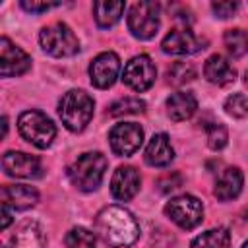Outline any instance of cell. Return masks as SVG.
I'll return each mask as SVG.
<instances>
[{
  "mask_svg": "<svg viewBox=\"0 0 248 248\" xmlns=\"http://www.w3.org/2000/svg\"><path fill=\"white\" fill-rule=\"evenodd\" d=\"M39 41H41L43 50L48 52L50 56H56V58L72 56L79 50L78 37L62 21H56V23H50V25L43 27V31L39 35Z\"/></svg>",
  "mask_w": 248,
  "mask_h": 248,
  "instance_id": "5b68a950",
  "label": "cell"
},
{
  "mask_svg": "<svg viewBox=\"0 0 248 248\" xmlns=\"http://www.w3.org/2000/svg\"><path fill=\"white\" fill-rule=\"evenodd\" d=\"M31 68V58L8 37L0 39V74L4 78L21 76Z\"/></svg>",
  "mask_w": 248,
  "mask_h": 248,
  "instance_id": "30bf717a",
  "label": "cell"
},
{
  "mask_svg": "<svg viewBox=\"0 0 248 248\" xmlns=\"http://www.w3.org/2000/svg\"><path fill=\"white\" fill-rule=\"evenodd\" d=\"M145 110V103L138 97H124L114 101L108 107V114L110 116H124V114H138Z\"/></svg>",
  "mask_w": 248,
  "mask_h": 248,
  "instance_id": "d4e9b609",
  "label": "cell"
},
{
  "mask_svg": "<svg viewBox=\"0 0 248 248\" xmlns=\"http://www.w3.org/2000/svg\"><path fill=\"white\" fill-rule=\"evenodd\" d=\"M12 221V215H10V205L2 203V229H6Z\"/></svg>",
  "mask_w": 248,
  "mask_h": 248,
  "instance_id": "1f68e13d",
  "label": "cell"
},
{
  "mask_svg": "<svg viewBox=\"0 0 248 248\" xmlns=\"http://www.w3.org/2000/svg\"><path fill=\"white\" fill-rule=\"evenodd\" d=\"M192 248H231V232L225 227L205 231L194 238Z\"/></svg>",
  "mask_w": 248,
  "mask_h": 248,
  "instance_id": "7402d4cb",
  "label": "cell"
},
{
  "mask_svg": "<svg viewBox=\"0 0 248 248\" xmlns=\"http://www.w3.org/2000/svg\"><path fill=\"white\" fill-rule=\"evenodd\" d=\"M105 170H107V157L99 151H91V153L79 155L70 165L68 176L78 190L91 192L101 184Z\"/></svg>",
  "mask_w": 248,
  "mask_h": 248,
  "instance_id": "3957f363",
  "label": "cell"
},
{
  "mask_svg": "<svg viewBox=\"0 0 248 248\" xmlns=\"http://www.w3.org/2000/svg\"><path fill=\"white\" fill-rule=\"evenodd\" d=\"M225 110L234 118H244L248 114V97L242 93H232L225 101Z\"/></svg>",
  "mask_w": 248,
  "mask_h": 248,
  "instance_id": "4316f807",
  "label": "cell"
},
{
  "mask_svg": "<svg viewBox=\"0 0 248 248\" xmlns=\"http://www.w3.org/2000/svg\"><path fill=\"white\" fill-rule=\"evenodd\" d=\"M39 192L27 184H6L2 188V203L12 209H29L37 203Z\"/></svg>",
  "mask_w": 248,
  "mask_h": 248,
  "instance_id": "9a60e30c",
  "label": "cell"
},
{
  "mask_svg": "<svg viewBox=\"0 0 248 248\" xmlns=\"http://www.w3.org/2000/svg\"><path fill=\"white\" fill-rule=\"evenodd\" d=\"M242 190V172L240 169L236 167H227L217 182H215V196L217 200L221 202H229V200H234Z\"/></svg>",
  "mask_w": 248,
  "mask_h": 248,
  "instance_id": "d6986e66",
  "label": "cell"
},
{
  "mask_svg": "<svg viewBox=\"0 0 248 248\" xmlns=\"http://www.w3.org/2000/svg\"><path fill=\"white\" fill-rule=\"evenodd\" d=\"M211 8H213V12H215L219 17H231V16L236 12L238 4H236V2H213Z\"/></svg>",
  "mask_w": 248,
  "mask_h": 248,
  "instance_id": "4dcf8cb0",
  "label": "cell"
},
{
  "mask_svg": "<svg viewBox=\"0 0 248 248\" xmlns=\"http://www.w3.org/2000/svg\"><path fill=\"white\" fill-rule=\"evenodd\" d=\"M244 85H246V87H248V72H246V74H244Z\"/></svg>",
  "mask_w": 248,
  "mask_h": 248,
  "instance_id": "d6a6232c",
  "label": "cell"
},
{
  "mask_svg": "<svg viewBox=\"0 0 248 248\" xmlns=\"http://www.w3.org/2000/svg\"><path fill=\"white\" fill-rule=\"evenodd\" d=\"M227 140H229V136H227V128H225L223 124L213 122V124L207 126V145H209L213 151L223 149V147L227 145Z\"/></svg>",
  "mask_w": 248,
  "mask_h": 248,
  "instance_id": "83f0119b",
  "label": "cell"
},
{
  "mask_svg": "<svg viewBox=\"0 0 248 248\" xmlns=\"http://www.w3.org/2000/svg\"><path fill=\"white\" fill-rule=\"evenodd\" d=\"M95 229L103 238V242L108 244L110 248H126L140 238L138 221L128 209L120 205L105 207L95 219Z\"/></svg>",
  "mask_w": 248,
  "mask_h": 248,
  "instance_id": "6da1fadb",
  "label": "cell"
},
{
  "mask_svg": "<svg viewBox=\"0 0 248 248\" xmlns=\"http://www.w3.org/2000/svg\"><path fill=\"white\" fill-rule=\"evenodd\" d=\"M194 78H196V68L190 62L178 60L167 68V79L172 85H184V83L192 81Z\"/></svg>",
  "mask_w": 248,
  "mask_h": 248,
  "instance_id": "cb8c5ba5",
  "label": "cell"
},
{
  "mask_svg": "<svg viewBox=\"0 0 248 248\" xmlns=\"http://www.w3.org/2000/svg\"><path fill=\"white\" fill-rule=\"evenodd\" d=\"M165 213L167 217L176 223L180 229H194L202 223L203 219V205L198 198L190 196V194H182V196H176L172 198L167 205H165Z\"/></svg>",
  "mask_w": 248,
  "mask_h": 248,
  "instance_id": "52a82bcc",
  "label": "cell"
},
{
  "mask_svg": "<svg viewBox=\"0 0 248 248\" xmlns=\"http://www.w3.org/2000/svg\"><path fill=\"white\" fill-rule=\"evenodd\" d=\"M46 238L43 229L35 221H25L16 229L12 236V248H45Z\"/></svg>",
  "mask_w": 248,
  "mask_h": 248,
  "instance_id": "ffe728a7",
  "label": "cell"
},
{
  "mask_svg": "<svg viewBox=\"0 0 248 248\" xmlns=\"http://www.w3.org/2000/svg\"><path fill=\"white\" fill-rule=\"evenodd\" d=\"M145 163L151 167H167L174 159V151L170 147L167 134H155L145 147Z\"/></svg>",
  "mask_w": 248,
  "mask_h": 248,
  "instance_id": "e0dca14e",
  "label": "cell"
},
{
  "mask_svg": "<svg viewBox=\"0 0 248 248\" xmlns=\"http://www.w3.org/2000/svg\"><path fill=\"white\" fill-rule=\"evenodd\" d=\"M2 169L8 176L16 178H33L41 174L39 159L23 151H6L2 157Z\"/></svg>",
  "mask_w": 248,
  "mask_h": 248,
  "instance_id": "4fadbf2b",
  "label": "cell"
},
{
  "mask_svg": "<svg viewBox=\"0 0 248 248\" xmlns=\"http://www.w3.org/2000/svg\"><path fill=\"white\" fill-rule=\"evenodd\" d=\"M17 130L23 136V140H27L29 143H33L39 149L48 147L56 136V128H54L52 120L46 114H43L41 110L21 112L17 118Z\"/></svg>",
  "mask_w": 248,
  "mask_h": 248,
  "instance_id": "277c9868",
  "label": "cell"
},
{
  "mask_svg": "<svg viewBox=\"0 0 248 248\" xmlns=\"http://www.w3.org/2000/svg\"><path fill=\"white\" fill-rule=\"evenodd\" d=\"M68 248H95V234L83 227H74L66 234Z\"/></svg>",
  "mask_w": 248,
  "mask_h": 248,
  "instance_id": "484cf974",
  "label": "cell"
},
{
  "mask_svg": "<svg viewBox=\"0 0 248 248\" xmlns=\"http://www.w3.org/2000/svg\"><path fill=\"white\" fill-rule=\"evenodd\" d=\"M58 6V2H27V0H23L21 2V8L23 10H27V12H31V14H41V12H46V10H50V8H56Z\"/></svg>",
  "mask_w": 248,
  "mask_h": 248,
  "instance_id": "f546056e",
  "label": "cell"
},
{
  "mask_svg": "<svg viewBox=\"0 0 248 248\" xmlns=\"http://www.w3.org/2000/svg\"><path fill=\"white\" fill-rule=\"evenodd\" d=\"M242 248H248V240H246V242H244V244H242Z\"/></svg>",
  "mask_w": 248,
  "mask_h": 248,
  "instance_id": "836d02e7",
  "label": "cell"
},
{
  "mask_svg": "<svg viewBox=\"0 0 248 248\" xmlns=\"http://www.w3.org/2000/svg\"><path fill=\"white\" fill-rule=\"evenodd\" d=\"M108 141H110V149L116 155L128 157V155H132L134 151L140 149V145L143 141V130L134 122L116 124L108 132Z\"/></svg>",
  "mask_w": 248,
  "mask_h": 248,
  "instance_id": "9c48e42d",
  "label": "cell"
},
{
  "mask_svg": "<svg viewBox=\"0 0 248 248\" xmlns=\"http://www.w3.org/2000/svg\"><path fill=\"white\" fill-rule=\"evenodd\" d=\"M223 41H225V46L229 50L231 56L234 58H240L248 52V31L246 29H227L225 35H223Z\"/></svg>",
  "mask_w": 248,
  "mask_h": 248,
  "instance_id": "603a6c76",
  "label": "cell"
},
{
  "mask_svg": "<svg viewBox=\"0 0 248 248\" xmlns=\"http://www.w3.org/2000/svg\"><path fill=\"white\" fill-rule=\"evenodd\" d=\"M203 76L207 81H211L215 85H229L236 79V70L229 64L227 58H223L221 54H213L205 60Z\"/></svg>",
  "mask_w": 248,
  "mask_h": 248,
  "instance_id": "2e32d148",
  "label": "cell"
},
{
  "mask_svg": "<svg viewBox=\"0 0 248 248\" xmlns=\"http://www.w3.org/2000/svg\"><path fill=\"white\" fill-rule=\"evenodd\" d=\"M124 12V2H95L93 16L99 27H112Z\"/></svg>",
  "mask_w": 248,
  "mask_h": 248,
  "instance_id": "44dd1931",
  "label": "cell"
},
{
  "mask_svg": "<svg viewBox=\"0 0 248 248\" xmlns=\"http://www.w3.org/2000/svg\"><path fill=\"white\" fill-rule=\"evenodd\" d=\"M198 108V101L190 91H176L167 99V112L170 120L182 122L188 120Z\"/></svg>",
  "mask_w": 248,
  "mask_h": 248,
  "instance_id": "ac0fdd59",
  "label": "cell"
},
{
  "mask_svg": "<svg viewBox=\"0 0 248 248\" xmlns=\"http://www.w3.org/2000/svg\"><path fill=\"white\" fill-rule=\"evenodd\" d=\"M118 70H120V60L114 52H101L93 58L91 66H89V78L91 83L99 89H107L110 87L116 78H118Z\"/></svg>",
  "mask_w": 248,
  "mask_h": 248,
  "instance_id": "8fae6325",
  "label": "cell"
},
{
  "mask_svg": "<svg viewBox=\"0 0 248 248\" xmlns=\"http://www.w3.org/2000/svg\"><path fill=\"white\" fill-rule=\"evenodd\" d=\"M207 41L194 35L190 29H172L170 33H167V37L163 39L161 46L165 52L169 54H194L202 48H205Z\"/></svg>",
  "mask_w": 248,
  "mask_h": 248,
  "instance_id": "7c38bea8",
  "label": "cell"
},
{
  "mask_svg": "<svg viewBox=\"0 0 248 248\" xmlns=\"http://www.w3.org/2000/svg\"><path fill=\"white\" fill-rule=\"evenodd\" d=\"M140 174L134 167H118L112 174V180H110V192L116 200L120 202H128L132 200L138 190H140Z\"/></svg>",
  "mask_w": 248,
  "mask_h": 248,
  "instance_id": "5bb4252c",
  "label": "cell"
},
{
  "mask_svg": "<svg viewBox=\"0 0 248 248\" xmlns=\"http://www.w3.org/2000/svg\"><path fill=\"white\" fill-rule=\"evenodd\" d=\"M93 99L81 89H70L58 103L62 124L72 132H81L93 118Z\"/></svg>",
  "mask_w": 248,
  "mask_h": 248,
  "instance_id": "7a4b0ae2",
  "label": "cell"
},
{
  "mask_svg": "<svg viewBox=\"0 0 248 248\" xmlns=\"http://www.w3.org/2000/svg\"><path fill=\"white\" fill-rule=\"evenodd\" d=\"M161 6L157 2H136L128 12V29L136 39H151L159 29Z\"/></svg>",
  "mask_w": 248,
  "mask_h": 248,
  "instance_id": "8992f818",
  "label": "cell"
},
{
  "mask_svg": "<svg viewBox=\"0 0 248 248\" xmlns=\"http://www.w3.org/2000/svg\"><path fill=\"white\" fill-rule=\"evenodd\" d=\"M157 184H159L161 192H170V190H174V188H178L182 184V176L178 172H172V174H167V176L159 178Z\"/></svg>",
  "mask_w": 248,
  "mask_h": 248,
  "instance_id": "f1b7e54d",
  "label": "cell"
},
{
  "mask_svg": "<svg viewBox=\"0 0 248 248\" xmlns=\"http://www.w3.org/2000/svg\"><path fill=\"white\" fill-rule=\"evenodd\" d=\"M155 76H157V70H155L151 58L145 54H140V56H134L130 62H126L122 79L134 91H145L153 85Z\"/></svg>",
  "mask_w": 248,
  "mask_h": 248,
  "instance_id": "ba28073f",
  "label": "cell"
}]
</instances>
